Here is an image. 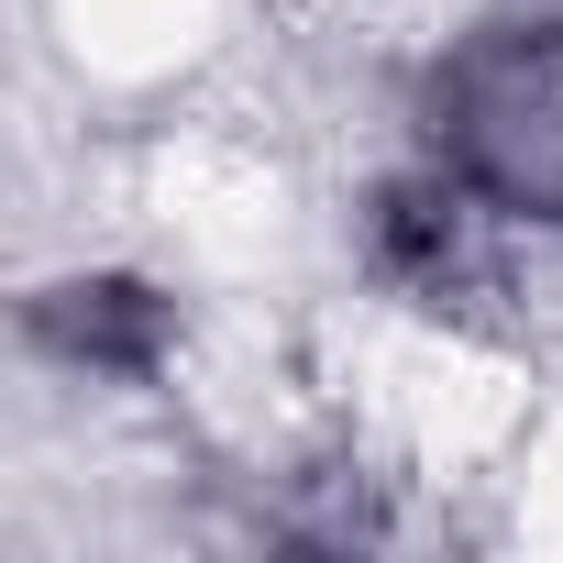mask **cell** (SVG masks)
I'll return each mask as SVG.
<instances>
[{
	"label": "cell",
	"mask_w": 563,
	"mask_h": 563,
	"mask_svg": "<svg viewBox=\"0 0 563 563\" xmlns=\"http://www.w3.org/2000/svg\"><path fill=\"white\" fill-rule=\"evenodd\" d=\"M431 133L464 188L563 221V23H497L431 78Z\"/></svg>",
	"instance_id": "1"
},
{
	"label": "cell",
	"mask_w": 563,
	"mask_h": 563,
	"mask_svg": "<svg viewBox=\"0 0 563 563\" xmlns=\"http://www.w3.org/2000/svg\"><path fill=\"white\" fill-rule=\"evenodd\" d=\"M155 332H166V310L133 288V276H100V288H56L45 299V343L78 354V365H111V376H144Z\"/></svg>",
	"instance_id": "2"
}]
</instances>
